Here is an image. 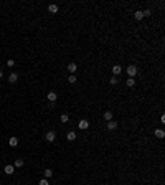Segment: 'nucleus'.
<instances>
[{"instance_id": "1", "label": "nucleus", "mask_w": 165, "mask_h": 185, "mask_svg": "<svg viewBox=\"0 0 165 185\" xmlns=\"http://www.w3.org/2000/svg\"><path fill=\"white\" fill-rule=\"evenodd\" d=\"M126 71H127V76H129V78H134V76L137 75V66H135V65H129Z\"/></svg>"}, {"instance_id": "2", "label": "nucleus", "mask_w": 165, "mask_h": 185, "mask_svg": "<svg viewBox=\"0 0 165 185\" xmlns=\"http://www.w3.org/2000/svg\"><path fill=\"white\" fill-rule=\"evenodd\" d=\"M45 139H46L48 142H55V139H56V132H55V131H50V132H46V134H45Z\"/></svg>"}, {"instance_id": "3", "label": "nucleus", "mask_w": 165, "mask_h": 185, "mask_svg": "<svg viewBox=\"0 0 165 185\" xmlns=\"http://www.w3.org/2000/svg\"><path fill=\"white\" fill-rule=\"evenodd\" d=\"M88 127H89V121H88V119H81V121H79V129L84 131V129H88Z\"/></svg>"}, {"instance_id": "4", "label": "nucleus", "mask_w": 165, "mask_h": 185, "mask_svg": "<svg viewBox=\"0 0 165 185\" xmlns=\"http://www.w3.org/2000/svg\"><path fill=\"white\" fill-rule=\"evenodd\" d=\"M46 98H48V101H50V102H55L56 99H58V94H56L55 91H50V93H48V96H46Z\"/></svg>"}, {"instance_id": "5", "label": "nucleus", "mask_w": 165, "mask_h": 185, "mask_svg": "<svg viewBox=\"0 0 165 185\" xmlns=\"http://www.w3.org/2000/svg\"><path fill=\"white\" fill-rule=\"evenodd\" d=\"M117 129V121H109L107 122V131H116Z\"/></svg>"}, {"instance_id": "6", "label": "nucleus", "mask_w": 165, "mask_h": 185, "mask_svg": "<svg viewBox=\"0 0 165 185\" xmlns=\"http://www.w3.org/2000/svg\"><path fill=\"white\" fill-rule=\"evenodd\" d=\"M13 170H15V167H13V165H10V164L4 167V172L7 173V175H12V173H13Z\"/></svg>"}, {"instance_id": "7", "label": "nucleus", "mask_w": 165, "mask_h": 185, "mask_svg": "<svg viewBox=\"0 0 165 185\" xmlns=\"http://www.w3.org/2000/svg\"><path fill=\"white\" fill-rule=\"evenodd\" d=\"M8 81H10V83H17V81H18V73H10Z\"/></svg>"}, {"instance_id": "8", "label": "nucleus", "mask_w": 165, "mask_h": 185, "mask_svg": "<svg viewBox=\"0 0 165 185\" xmlns=\"http://www.w3.org/2000/svg\"><path fill=\"white\" fill-rule=\"evenodd\" d=\"M112 73H114V76H119V75L122 73V66H119V65L112 66Z\"/></svg>"}, {"instance_id": "9", "label": "nucleus", "mask_w": 165, "mask_h": 185, "mask_svg": "<svg viewBox=\"0 0 165 185\" xmlns=\"http://www.w3.org/2000/svg\"><path fill=\"white\" fill-rule=\"evenodd\" d=\"M8 146H10V147H17V146H18V139H17V137H10V139H8Z\"/></svg>"}, {"instance_id": "10", "label": "nucleus", "mask_w": 165, "mask_h": 185, "mask_svg": "<svg viewBox=\"0 0 165 185\" xmlns=\"http://www.w3.org/2000/svg\"><path fill=\"white\" fill-rule=\"evenodd\" d=\"M76 70H78L76 63H69V65H68V71H69L71 75H74V73H76Z\"/></svg>"}, {"instance_id": "11", "label": "nucleus", "mask_w": 165, "mask_h": 185, "mask_svg": "<svg viewBox=\"0 0 165 185\" xmlns=\"http://www.w3.org/2000/svg\"><path fill=\"white\" fill-rule=\"evenodd\" d=\"M155 137L163 139V137H165V131H163V129H155Z\"/></svg>"}, {"instance_id": "12", "label": "nucleus", "mask_w": 165, "mask_h": 185, "mask_svg": "<svg viewBox=\"0 0 165 185\" xmlns=\"http://www.w3.org/2000/svg\"><path fill=\"white\" fill-rule=\"evenodd\" d=\"M112 117H114L112 111H106V112H104V119H106L107 122H109V121H112Z\"/></svg>"}, {"instance_id": "13", "label": "nucleus", "mask_w": 165, "mask_h": 185, "mask_svg": "<svg viewBox=\"0 0 165 185\" xmlns=\"http://www.w3.org/2000/svg\"><path fill=\"white\" fill-rule=\"evenodd\" d=\"M48 12L50 13H58V5H48Z\"/></svg>"}, {"instance_id": "14", "label": "nucleus", "mask_w": 165, "mask_h": 185, "mask_svg": "<svg viewBox=\"0 0 165 185\" xmlns=\"http://www.w3.org/2000/svg\"><path fill=\"white\" fill-rule=\"evenodd\" d=\"M66 139L68 141H76V132H73V131H69V132H68V136H66Z\"/></svg>"}, {"instance_id": "15", "label": "nucleus", "mask_w": 165, "mask_h": 185, "mask_svg": "<svg viewBox=\"0 0 165 185\" xmlns=\"http://www.w3.org/2000/svg\"><path fill=\"white\" fill-rule=\"evenodd\" d=\"M134 18H135V20H142V18H144V13H142V10H137V12L134 13Z\"/></svg>"}, {"instance_id": "16", "label": "nucleus", "mask_w": 165, "mask_h": 185, "mask_svg": "<svg viewBox=\"0 0 165 185\" xmlns=\"http://www.w3.org/2000/svg\"><path fill=\"white\" fill-rule=\"evenodd\" d=\"M126 84H127V88H132L134 84H135V79H134V78H127L126 79Z\"/></svg>"}, {"instance_id": "17", "label": "nucleus", "mask_w": 165, "mask_h": 185, "mask_svg": "<svg viewBox=\"0 0 165 185\" xmlns=\"http://www.w3.org/2000/svg\"><path fill=\"white\" fill-rule=\"evenodd\" d=\"M13 167H23V159H17L15 164H13Z\"/></svg>"}, {"instance_id": "18", "label": "nucleus", "mask_w": 165, "mask_h": 185, "mask_svg": "<svg viewBox=\"0 0 165 185\" xmlns=\"http://www.w3.org/2000/svg\"><path fill=\"white\" fill-rule=\"evenodd\" d=\"M51 175H53V170H51V169L45 170V178H51Z\"/></svg>"}, {"instance_id": "19", "label": "nucleus", "mask_w": 165, "mask_h": 185, "mask_svg": "<svg viewBox=\"0 0 165 185\" xmlns=\"http://www.w3.org/2000/svg\"><path fill=\"white\" fill-rule=\"evenodd\" d=\"M109 83H111V84H112V86H116V84H117V83H119V79H117V76H112V78H111V79H109Z\"/></svg>"}, {"instance_id": "20", "label": "nucleus", "mask_w": 165, "mask_h": 185, "mask_svg": "<svg viewBox=\"0 0 165 185\" xmlns=\"http://www.w3.org/2000/svg\"><path fill=\"white\" fill-rule=\"evenodd\" d=\"M68 81H69L71 84H74V83H76V76H74V75H69V78H68Z\"/></svg>"}, {"instance_id": "21", "label": "nucleus", "mask_w": 165, "mask_h": 185, "mask_svg": "<svg viewBox=\"0 0 165 185\" xmlns=\"http://www.w3.org/2000/svg\"><path fill=\"white\" fill-rule=\"evenodd\" d=\"M68 121H69L68 114H61V122H68Z\"/></svg>"}, {"instance_id": "22", "label": "nucleus", "mask_w": 165, "mask_h": 185, "mask_svg": "<svg viewBox=\"0 0 165 185\" xmlns=\"http://www.w3.org/2000/svg\"><path fill=\"white\" fill-rule=\"evenodd\" d=\"M40 185H50V182H48V178H41V180H40Z\"/></svg>"}, {"instance_id": "23", "label": "nucleus", "mask_w": 165, "mask_h": 185, "mask_svg": "<svg viewBox=\"0 0 165 185\" xmlns=\"http://www.w3.org/2000/svg\"><path fill=\"white\" fill-rule=\"evenodd\" d=\"M142 13H144V17H150V15H152V12H150L149 8H147V10H144Z\"/></svg>"}, {"instance_id": "24", "label": "nucleus", "mask_w": 165, "mask_h": 185, "mask_svg": "<svg viewBox=\"0 0 165 185\" xmlns=\"http://www.w3.org/2000/svg\"><path fill=\"white\" fill-rule=\"evenodd\" d=\"M13 65H15V61H13V59H8V61H7V66H13Z\"/></svg>"}, {"instance_id": "25", "label": "nucleus", "mask_w": 165, "mask_h": 185, "mask_svg": "<svg viewBox=\"0 0 165 185\" xmlns=\"http://www.w3.org/2000/svg\"><path fill=\"white\" fill-rule=\"evenodd\" d=\"M0 78H4V71L0 70Z\"/></svg>"}]
</instances>
